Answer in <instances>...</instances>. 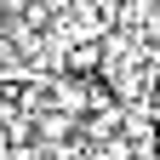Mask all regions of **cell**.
I'll return each instance as SVG.
<instances>
[{
	"label": "cell",
	"mask_w": 160,
	"mask_h": 160,
	"mask_svg": "<svg viewBox=\"0 0 160 160\" xmlns=\"http://www.w3.org/2000/svg\"><path fill=\"white\" fill-rule=\"evenodd\" d=\"M63 69L74 80H92L97 69H103V46H97V40H74V46L63 52Z\"/></svg>",
	"instance_id": "cell-1"
},
{
	"label": "cell",
	"mask_w": 160,
	"mask_h": 160,
	"mask_svg": "<svg viewBox=\"0 0 160 160\" xmlns=\"http://www.w3.org/2000/svg\"><path fill=\"white\" fill-rule=\"evenodd\" d=\"M0 12H34V0H0Z\"/></svg>",
	"instance_id": "cell-2"
}]
</instances>
